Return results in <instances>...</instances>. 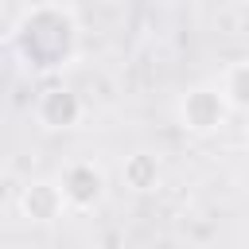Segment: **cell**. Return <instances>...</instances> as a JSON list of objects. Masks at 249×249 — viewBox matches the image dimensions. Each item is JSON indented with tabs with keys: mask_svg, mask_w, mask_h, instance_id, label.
Wrapping results in <instances>:
<instances>
[{
	"mask_svg": "<svg viewBox=\"0 0 249 249\" xmlns=\"http://www.w3.org/2000/svg\"><path fill=\"white\" fill-rule=\"evenodd\" d=\"M58 187H62V198L70 210H93L105 198V171L93 160H74L62 167Z\"/></svg>",
	"mask_w": 249,
	"mask_h": 249,
	"instance_id": "7a4b0ae2",
	"label": "cell"
},
{
	"mask_svg": "<svg viewBox=\"0 0 249 249\" xmlns=\"http://www.w3.org/2000/svg\"><path fill=\"white\" fill-rule=\"evenodd\" d=\"M16 206H19V214H23L27 222H35V226H51V222L62 218V210H70L66 198H62L58 179H31V183H23Z\"/></svg>",
	"mask_w": 249,
	"mask_h": 249,
	"instance_id": "3957f363",
	"label": "cell"
},
{
	"mask_svg": "<svg viewBox=\"0 0 249 249\" xmlns=\"http://www.w3.org/2000/svg\"><path fill=\"white\" fill-rule=\"evenodd\" d=\"M222 93H226V101H230V109H241V113H249V58L245 62H233L226 74H222Z\"/></svg>",
	"mask_w": 249,
	"mask_h": 249,
	"instance_id": "8992f818",
	"label": "cell"
},
{
	"mask_svg": "<svg viewBox=\"0 0 249 249\" xmlns=\"http://www.w3.org/2000/svg\"><path fill=\"white\" fill-rule=\"evenodd\" d=\"M121 179H124V187H132V191H152V187H160V160H156L152 152H136V156L124 160Z\"/></svg>",
	"mask_w": 249,
	"mask_h": 249,
	"instance_id": "5b68a950",
	"label": "cell"
},
{
	"mask_svg": "<svg viewBox=\"0 0 249 249\" xmlns=\"http://www.w3.org/2000/svg\"><path fill=\"white\" fill-rule=\"evenodd\" d=\"M35 117L43 128H74L82 117V101H78V93H70L62 86H47L35 97Z\"/></svg>",
	"mask_w": 249,
	"mask_h": 249,
	"instance_id": "277c9868",
	"label": "cell"
},
{
	"mask_svg": "<svg viewBox=\"0 0 249 249\" xmlns=\"http://www.w3.org/2000/svg\"><path fill=\"white\" fill-rule=\"evenodd\" d=\"M226 117H230V101H226L222 86H195V89H187L183 101H179V121H183V128L195 132V136L218 132V128L226 124Z\"/></svg>",
	"mask_w": 249,
	"mask_h": 249,
	"instance_id": "6da1fadb",
	"label": "cell"
}]
</instances>
